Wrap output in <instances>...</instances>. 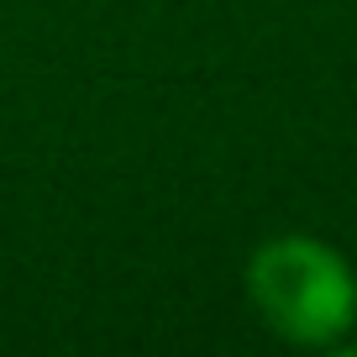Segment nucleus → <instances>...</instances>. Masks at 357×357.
Masks as SVG:
<instances>
[{
	"mask_svg": "<svg viewBox=\"0 0 357 357\" xmlns=\"http://www.w3.org/2000/svg\"><path fill=\"white\" fill-rule=\"evenodd\" d=\"M247 300L273 336L294 347H331L357 321V273L331 242L284 231L247 257Z\"/></svg>",
	"mask_w": 357,
	"mask_h": 357,
	"instance_id": "f257e3e1",
	"label": "nucleus"
}]
</instances>
